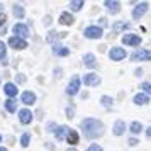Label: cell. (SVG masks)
Wrapping results in <instances>:
<instances>
[{
  "mask_svg": "<svg viewBox=\"0 0 151 151\" xmlns=\"http://www.w3.org/2000/svg\"><path fill=\"white\" fill-rule=\"evenodd\" d=\"M82 129H83V134L88 137V139H95V137H100L104 134V126L100 121L97 119H83L82 121Z\"/></svg>",
  "mask_w": 151,
  "mask_h": 151,
  "instance_id": "obj_1",
  "label": "cell"
},
{
  "mask_svg": "<svg viewBox=\"0 0 151 151\" xmlns=\"http://www.w3.org/2000/svg\"><path fill=\"white\" fill-rule=\"evenodd\" d=\"M78 90H80V76L75 75L71 80H70L68 87H66V93H68V95H76Z\"/></svg>",
  "mask_w": 151,
  "mask_h": 151,
  "instance_id": "obj_2",
  "label": "cell"
},
{
  "mask_svg": "<svg viewBox=\"0 0 151 151\" xmlns=\"http://www.w3.org/2000/svg\"><path fill=\"white\" fill-rule=\"evenodd\" d=\"M85 37H88V39H99V37H102V27H97V26H88V27L85 29Z\"/></svg>",
  "mask_w": 151,
  "mask_h": 151,
  "instance_id": "obj_3",
  "label": "cell"
},
{
  "mask_svg": "<svg viewBox=\"0 0 151 151\" xmlns=\"http://www.w3.org/2000/svg\"><path fill=\"white\" fill-rule=\"evenodd\" d=\"M131 60L132 61H148V60H151V51H148V49H139V51L131 55Z\"/></svg>",
  "mask_w": 151,
  "mask_h": 151,
  "instance_id": "obj_4",
  "label": "cell"
},
{
  "mask_svg": "<svg viewBox=\"0 0 151 151\" xmlns=\"http://www.w3.org/2000/svg\"><path fill=\"white\" fill-rule=\"evenodd\" d=\"M109 58L112 61H121L126 58V51H124V48H112L109 53Z\"/></svg>",
  "mask_w": 151,
  "mask_h": 151,
  "instance_id": "obj_5",
  "label": "cell"
},
{
  "mask_svg": "<svg viewBox=\"0 0 151 151\" xmlns=\"http://www.w3.org/2000/svg\"><path fill=\"white\" fill-rule=\"evenodd\" d=\"M9 44H10L14 49H26L27 48L26 39H21V37H17V36H12V37L9 39Z\"/></svg>",
  "mask_w": 151,
  "mask_h": 151,
  "instance_id": "obj_6",
  "label": "cell"
},
{
  "mask_svg": "<svg viewBox=\"0 0 151 151\" xmlns=\"http://www.w3.org/2000/svg\"><path fill=\"white\" fill-rule=\"evenodd\" d=\"M14 34L17 36V37L24 39V37L29 36V27L26 26V24H15L14 26Z\"/></svg>",
  "mask_w": 151,
  "mask_h": 151,
  "instance_id": "obj_7",
  "label": "cell"
},
{
  "mask_svg": "<svg viewBox=\"0 0 151 151\" xmlns=\"http://www.w3.org/2000/svg\"><path fill=\"white\" fill-rule=\"evenodd\" d=\"M122 42L124 44H129V46H139L141 44V37L137 34H124Z\"/></svg>",
  "mask_w": 151,
  "mask_h": 151,
  "instance_id": "obj_8",
  "label": "cell"
},
{
  "mask_svg": "<svg viewBox=\"0 0 151 151\" xmlns=\"http://www.w3.org/2000/svg\"><path fill=\"white\" fill-rule=\"evenodd\" d=\"M83 83L87 87H95V85L100 83V76L97 75V73H88V75H85V78H83Z\"/></svg>",
  "mask_w": 151,
  "mask_h": 151,
  "instance_id": "obj_9",
  "label": "cell"
},
{
  "mask_svg": "<svg viewBox=\"0 0 151 151\" xmlns=\"http://www.w3.org/2000/svg\"><path fill=\"white\" fill-rule=\"evenodd\" d=\"M146 12H148V4H146V2L137 4V7H134V10H132V17H134V19H139V17H143Z\"/></svg>",
  "mask_w": 151,
  "mask_h": 151,
  "instance_id": "obj_10",
  "label": "cell"
},
{
  "mask_svg": "<svg viewBox=\"0 0 151 151\" xmlns=\"http://www.w3.org/2000/svg\"><path fill=\"white\" fill-rule=\"evenodd\" d=\"M19 119H21L22 124H29L32 121V112L27 110V109H22L21 112H19Z\"/></svg>",
  "mask_w": 151,
  "mask_h": 151,
  "instance_id": "obj_11",
  "label": "cell"
},
{
  "mask_svg": "<svg viewBox=\"0 0 151 151\" xmlns=\"http://www.w3.org/2000/svg\"><path fill=\"white\" fill-rule=\"evenodd\" d=\"M22 104H26V105L36 104V95L32 92H24V93H22Z\"/></svg>",
  "mask_w": 151,
  "mask_h": 151,
  "instance_id": "obj_12",
  "label": "cell"
},
{
  "mask_svg": "<svg viewBox=\"0 0 151 151\" xmlns=\"http://www.w3.org/2000/svg\"><path fill=\"white\" fill-rule=\"evenodd\" d=\"M4 92H5L9 97H15L19 90H17V87H15L14 83H5V85H4Z\"/></svg>",
  "mask_w": 151,
  "mask_h": 151,
  "instance_id": "obj_13",
  "label": "cell"
},
{
  "mask_svg": "<svg viewBox=\"0 0 151 151\" xmlns=\"http://www.w3.org/2000/svg\"><path fill=\"white\" fill-rule=\"evenodd\" d=\"M73 21H75V19H73V15L68 14V12H63V14L60 15V22H61L63 26H71Z\"/></svg>",
  "mask_w": 151,
  "mask_h": 151,
  "instance_id": "obj_14",
  "label": "cell"
},
{
  "mask_svg": "<svg viewBox=\"0 0 151 151\" xmlns=\"http://www.w3.org/2000/svg\"><path fill=\"white\" fill-rule=\"evenodd\" d=\"M124 131H126L124 121H117V122L114 124V134H116V136H121V134H124Z\"/></svg>",
  "mask_w": 151,
  "mask_h": 151,
  "instance_id": "obj_15",
  "label": "cell"
},
{
  "mask_svg": "<svg viewBox=\"0 0 151 151\" xmlns=\"http://www.w3.org/2000/svg\"><path fill=\"white\" fill-rule=\"evenodd\" d=\"M53 53L58 56H68L70 55V49L65 48V46H60V44H56L55 48H53Z\"/></svg>",
  "mask_w": 151,
  "mask_h": 151,
  "instance_id": "obj_16",
  "label": "cell"
},
{
  "mask_svg": "<svg viewBox=\"0 0 151 151\" xmlns=\"http://www.w3.org/2000/svg\"><path fill=\"white\" fill-rule=\"evenodd\" d=\"M83 63H85V66H88V68H93L95 66V56L88 53V55L83 56Z\"/></svg>",
  "mask_w": 151,
  "mask_h": 151,
  "instance_id": "obj_17",
  "label": "cell"
},
{
  "mask_svg": "<svg viewBox=\"0 0 151 151\" xmlns=\"http://www.w3.org/2000/svg\"><path fill=\"white\" fill-rule=\"evenodd\" d=\"M68 132H70V129L66 127V126H60V127L56 129V139H60V141H61L65 136H68Z\"/></svg>",
  "mask_w": 151,
  "mask_h": 151,
  "instance_id": "obj_18",
  "label": "cell"
},
{
  "mask_svg": "<svg viewBox=\"0 0 151 151\" xmlns=\"http://www.w3.org/2000/svg\"><path fill=\"white\" fill-rule=\"evenodd\" d=\"M66 141H68V144H71V146L78 144V134H76V131H70L68 136H66Z\"/></svg>",
  "mask_w": 151,
  "mask_h": 151,
  "instance_id": "obj_19",
  "label": "cell"
},
{
  "mask_svg": "<svg viewBox=\"0 0 151 151\" xmlns=\"http://www.w3.org/2000/svg\"><path fill=\"white\" fill-rule=\"evenodd\" d=\"M105 7L109 9L112 14H116V12H119V7H121V4H119V2H110V0H107V2H105Z\"/></svg>",
  "mask_w": 151,
  "mask_h": 151,
  "instance_id": "obj_20",
  "label": "cell"
},
{
  "mask_svg": "<svg viewBox=\"0 0 151 151\" xmlns=\"http://www.w3.org/2000/svg\"><path fill=\"white\" fill-rule=\"evenodd\" d=\"M148 100H150V99H148V95H146V93H137V95L134 97V102H136L137 105H146V104H148Z\"/></svg>",
  "mask_w": 151,
  "mask_h": 151,
  "instance_id": "obj_21",
  "label": "cell"
},
{
  "mask_svg": "<svg viewBox=\"0 0 151 151\" xmlns=\"http://www.w3.org/2000/svg\"><path fill=\"white\" fill-rule=\"evenodd\" d=\"M83 0H73V2H70V7H71V10H80V9L83 7Z\"/></svg>",
  "mask_w": 151,
  "mask_h": 151,
  "instance_id": "obj_22",
  "label": "cell"
},
{
  "mask_svg": "<svg viewBox=\"0 0 151 151\" xmlns=\"http://www.w3.org/2000/svg\"><path fill=\"white\" fill-rule=\"evenodd\" d=\"M5 109H7L9 112H15V100H14V99L5 100Z\"/></svg>",
  "mask_w": 151,
  "mask_h": 151,
  "instance_id": "obj_23",
  "label": "cell"
},
{
  "mask_svg": "<svg viewBox=\"0 0 151 151\" xmlns=\"http://www.w3.org/2000/svg\"><path fill=\"white\" fill-rule=\"evenodd\" d=\"M141 131H143V126H141V122H132V124H131V132L139 134Z\"/></svg>",
  "mask_w": 151,
  "mask_h": 151,
  "instance_id": "obj_24",
  "label": "cell"
},
{
  "mask_svg": "<svg viewBox=\"0 0 151 151\" xmlns=\"http://www.w3.org/2000/svg\"><path fill=\"white\" fill-rule=\"evenodd\" d=\"M14 15L17 19H22V17H24V9H22L21 5H14Z\"/></svg>",
  "mask_w": 151,
  "mask_h": 151,
  "instance_id": "obj_25",
  "label": "cell"
},
{
  "mask_svg": "<svg viewBox=\"0 0 151 151\" xmlns=\"http://www.w3.org/2000/svg\"><path fill=\"white\" fill-rule=\"evenodd\" d=\"M129 27V24H124V22H116L114 24V31L119 32V31H122V29H127Z\"/></svg>",
  "mask_w": 151,
  "mask_h": 151,
  "instance_id": "obj_26",
  "label": "cell"
},
{
  "mask_svg": "<svg viewBox=\"0 0 151 151\" xmlns=\"http://www.w3.org/2000/svg\"><path fill=\"white\" fill-rule=\"evenodd\" d=\"M29 141H31V136H29V134H22V137H21V144L24 146V148H27V146H29Z\"/></svg>",
  "mask_w": 151,
  "mask_h": 151,
  "instance_id": "obj_27",
  "label": "cell"
},
{
  "mask_svg": "<svg viewBox=\"0 0 151 151\" xmlns=\"http://www.w3.org/2000/svg\"><path fill=\"white\" fill-rule=\"evenodd\" d=\"M4 60H5V44L0 41V63H5Z\"/></svg>",
  "mask_w": 151,
  "mask_h": 151,
  "instance_id": "obj_28",
  "label": "cell"
},
{
  "mask_svg": "<svg viewBox=\"0 0 151 151\" xmlns=\"http://www.w3.org/2000/svg\"><path fill=\"white\" fill-rule=\"evenodd\" d=\"M102 104H104V107H110V105H112V99H109L107 95H104L102 97Z\"/></svg>",
  "mask_w": 151,
  "mask_h": 151,
  "instance_id": "obj_29",
  "label": "cell"
},
{
  "mask_svg": "<svg viewBox=\"0 0 151 151\" xmlns=\"http://www.w3.org/2000/svg\"><path fill=\"white\" fill-rule=\"evenodd\" d=\"M141 88H143L146 93H151V83L150 82H144L143 85H141Z\"/></svg>",
  "mask_w": 151,
  "mask_h": 151,
  "instance_id": "obj_30",
  "label": "cell"
},
{
  "mask_svg": "<svg viewBox=\"0 0 151 151\" xmlns=\"http://www.w3.org/2000/svg\"><path fill=\"white\" fill-rule=\"evenodd\" d=\"M87 151H102V148H100L99 144H92V146H90Z\"/></svg>",
  "mask_w": 151,
  "mask_h": 151,
  "instance_id": "obj_31",
  "label": "cell"
},
{
  "mask_svg": "<svg viewBox=\"0 0 151 151\" xmlns=\"http://www.w3.org/2000/svg\"><path fill=\"white\" fill-rule=\"evenodd\" d=\"M5 21H7V15H5V14H0V26H4V24H5Z\"/></svg>",
  "mask_w": 151,
  "mask_h": 151,
  "instance_id": "obj_32",
  "label": "cell"
},
{
  "mask_svg": "<svg viewBox=\"0 0 151 151\" xmlns=\"http://www.w3.org/2000/svg\"><path fill=\"white\" fill-rule=\"evenodd\" d=\"M137 143H139V141H137V139H134V137H131V139H129V146H136Z\"/></svg>",
  "mask_w": 151,
  "mask_h": 151,
  "instance_id": "obj_33",
  "label": "cell"
},
{
  "mask_svg": "<svg viewBox=\"0 0 151 151\" xmlns=\"http://www.w3.org/2000/svg\"><path fill=\"white\" fill-rule=\"evenodd\" d=\"M66 114H68V117L71 119V117H73V110H71V109H68V110H66Z\"/></svg>",
  "mask_w": 151,
  "mask_h": 151,
  "instance_id": "obj_34",
  "label": "cell"
},
{
  "mask_svg": "<svg viewBox=\"0 0 151 151\" xmlns=\"http://www.w3.org/2000/svg\"><path fill=\"white\" fill-rule=\"evenodd\" d=\"M146 134H148V137H151V127L148 129V132H146Z\"/></svg>",
  "mask_w": 151,
  "mask_h": 151,
  "instance_id": "obj_35",
  "label": "cell"
},
{
  "mask_svg": "<svg viewBox=\"0 0 151 151\" xmlns=\"http://www.w3.org/2000/svg\"><path fill=\"white\" fill-rule=\"evenodd\" d=\"M0 151H7V150H5V148H0Z\"/></svg>",
  "mask_w": 151,
  "mask_h": 151,
  "instance_id": "obj_36",
  "label": "cell"
},
{
  "mask_svg": "<svg viewBox=\"0 0 151 151\" xmlns=\"http://www.w3.org/2000/svg\"><path fill=\"white\" fill-rule=\"evenodd\" d=\"M0 141H2V136H0Z\"/></svg>",
  "mask_w": 151,
  "mask_h": 151,
  "instance_id": "obj_37",
  "label": "cell"
},
{
  "mask_svg": "<svg viewBox=\"0 0 151 151\" xmlns=\"http://www.w3.org/2000/svg\"><path fill=\"white\" fill-rule=\"evenodd\" d=\"M0 7H2V4H0Z\"/></svg>",
  "mask_w": 151,
  "mask_h": 151,
  "instance_id": "obj_38",
  "label": "cell"
},
{
  "mask_svg": "<svg viewBox=\"0 0 151 151\" xmlns=\"http://www.w3.org/2000/svg\"><path fill=\"white\" fill-rule=\"evenodd\" d=\"M71 151H75V150H71Z\"/></svg>",
  "mask_w": 151,
  "mask_h": 151,
  "instance_id": "obj_39",
  "label": "cell"
}]
</instances>
